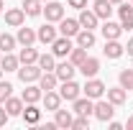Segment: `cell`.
I'll return each instance as SVG.
<instances>
[{
	"label": "cell",
	"instance_id": "1",
	"mask_svg": "<svg viewBox=\"0 0 133 130\" xmlns=\"http://www.w3.org/2000/svg\"><path fill=\"white\" fill-rule=\"evenodd\" d=\"M92 115L97 117L100 122H110L113 115H115V105L110 99H95V112Z\"/></svg>",
	"mask_w": 133,
	"mask_h": 130
},
{
	"label": "cell",
	"instance_id": "2",
	"mask_svg": "<svg viewBox=\"0 0 133 130\" xmlns=\"http://www.w3.org/2000/svg\"><path fill=\"white\" fill-rule=\"evenodd\" d=\"M82 92H84V97H90V99H100L108 92V87H105V82H100L97 77H90V79L84 82Z\"/></svg>",
	"mask_w": 133,
	"mask_h": 130
},
{
	"label": "cell",
	"instance_id": "3",
	"mask_svg": "<svg viewBox=\"0 0 133 130\" xmlns=\"http://www.w3.org/2000/svg\"><path fill=\"white\" fill-rule=\"evenodd\" d=\"M44 71H41V66L38 64H21L18 66V79L23 82V84H33V82H38Z\"/></svg>",
	"mask_w": 133,
	"mask_h": 130
},
{
	"label": "cell",
	"instance_id": "4",
	"mask_svg": "<svg viewBox=\"0 0 133 130\" xmlns=\"http://www.w3.org/2000/svg\"><path fill=\"white\" fill-rule=\"evenodd\" d=\"M41 16L46 18L49 23H59V20L64 18V5H62V3H56V0H49V3H44Z\"/></svg>",
	"mask_w": 133,
	"mask_h": 130
},
{
	"label": "cell",
	"instance_id": "5",
	"mask_svg": "<svg viewBox=\"0 0 133 130\" xmlns=\"http://www.w3.org/2000/svg\"><path fill=\"white\" fill-rule=\"evenodd\" d=\"M74 49V44H72V38L69 36H56L54 38V44H51V54L56 56V59H64L69 56V51Z\"/></svg>",
	"mask_w": 133,
	"mask_h": 130
},
{
	"label": "cell",
	"instance_id": "6",
	"mask_svg": "<svg viewBox=\"0 0 133 130\" xmlns=\"http://www.w3.org/2000/svg\"><path fill=\"white\" fill-rule=\"evenodd\" d=\"M59 95H62V99H66V102H74V99L82 95V87L74 79H66V82H62V87H59Z\"/></svg>",
	"mask_w": 133,
	"mask_h": 130
},
{
	"label": "cell",
	"instance_id": "7",
	"mask_svg": "<svg viewBox=\"0 0 133 130\" xmlns=\"http://www.w3.org/2000/svg\"><path fill=\"white\" fill-rule=\"evenodd\" d=\"M56 36H59V28H54V23H49V20H46L44 26H38V28H36V38H38L41 44H46V46L54 44V38H56Z\"/></svg>",
	"mask_w": 133,
	"mask_h": 130
},
{
	"label": "cell",
	"instance_id": "8",
	"mask_svg": "<svg viewBox=\"0 0 133 130\" xmlns=\"http://www.w3.org/2000/svg\"><path fill=\"white\" fill-rule=\"evenodd\" d=\"M118 18H120V26H123V31H131L133 28V3H120L118 5Z\"/></svg>",
	"mask_w": 133,
	"mask_h": 130
},
{
	"label": "cell",
	"instance_id": "9",
	"mask_svg": "<svg viewBox=\"0 0 133 130\" xmlns=\"http://www.w3.org/2000/svg\"><path fill=\"white\" fill-rule=\"evenodd\" d=\"M79 31H82V26H79V20H77V18H66V16H64L62 20H59V33H62V36L74 38Z\"/></svg>",
	"mask_w": 133,
	"mask_h": 130
},
{
	"label": "cell",
	"instance_id": "10",
	"mask_svg": "<svg viewBox=\"0 0 133 130\" xmlns=\"http://www.w3.org/2000/svg\"><path fill=\"white\" fill-rule=\"evenodd\" d=\"M72 112L74 115H90L95 112V99H90V97H77L74 102H72Z\"/></svg>",
	"mask_w": 133,
	"mask_h": 130
},
{
	"label": "cell",
	"instance_id": "11",
	"mask_svg": "<svg viewBox=\"0 0 133 130\" xmlns=\"http://www.w3.org/2000/svg\"><path fill=\"white\" fill-rule=\"evenodd\" d=\"M100 33L105 36V41H113V38H120V33H123V26L108 18V20H102V26H100Z\"/></svg>",
	"mask_w": 133,
	"mask_h": 130
},
{
	"label": "cell",
	"instance_id": "12",
	"mask_svg": "<svg viewBox=\"0 0 133 130\" xmlns=\"http://www.w3.org/2000/svg\"><path fill=\"white\" fill-rule=\"evenodd\" d=\"M3 16H5V23H8L10 28H18V26L26 23V10H23V8H8Z\"/></svg>",
	"mask_w": 133,
	"mask_h": 130
},
{
	"label": "cell",
	"instance_id": "13",
	"mask_svg": "<svg viewBox=\"0 0 133 130\" xmlns=\"http://www.w3.org/2000/svg\"><path fill=\"white\" fill-rule=\"evenodd\" d=\"M77 20H79V26H82V28H90V31H95V28H97V23H100V18L95 16V10H92V8H82V10H79V16H77Z\"/></svg>",
	"mask_w": 133,
	"mask_h": 130
},
{
	"label": "cell",
	"instance_id": "14",
	"mask_svg": "<svg viewBox=\"0 0 133 130\" xmlns=\"http://www.w3.org/2000/svg\"><path fill=\"white\" fill-rule=\"evenodd\" d=\"M16 41L21 46H33L38 38H36V28H28V26H18V33H16Z\"/></svg>",
	"mask_w": 133,
	"mask_h": 130
},
{
	"label": "cell",
	"instance_id": "15",
	"mask_svg": "<svg viewBox=\"0 0 133 130\" xmlns=\"http://www.w3.org/2000/svg\"><path fill=\"white\" fill-rule=\"evenodd\" d=\"M92 10H95V16H97L100 20H108V18L113 16L115 5H113L110 0H95V3H92Z\"/></svg>",
	"mask_w": 133,
	"mask_h": 130
},
{
	"label": "cell",
	"instance_id": "16",
	"mask_svg": "<svg viewBox=\"0 0 133 130\" xmlns=\"http://www.w3.org/2000/svg\"><path fill=\"white\" fill-rule=\"evenodd\" d=\"M74 71H77V66L72 64L69 59L66 61H62V64L54 66V74L59 77V82H66V79H74Z\"/></svg>",
	"mask_w": 133,
	"mask_h": 130
},
{
	"label": "cell",
	"instance_id": "17",
	"mask_svg": "<svg viewBox=\"0 0 133 130\" xmlns=\"http://www.w3.org/2000/svg\"><path fill=\"white\" fill-rule=\"evenodd\" d=\"M21 97H23V102H26V105H31V102L44 99V89L33 82V84H26V89H23V95H21Z\"/></svg>",
	"mask_w": 133,
	"mask_h": 130
},
{
	"label": "cell",
	"instance_id": "18",
	"mask_svg": "<svg viewBox=\"0 0 133 130\" xmlns=\"http://www.w3.org/2000/svg\"><path fill=\"white\" fill-rule=\"evenodd\" d=\"M102 54H105L108 59H120V56L125 54V46H123L118 38H113V41H105V49H102Z\"/></svg>",
	"mask_w": 133,
	"mask_h": 130
},
{
	"label": "cell",
	"instance_id": "19",
	"mask_svg": "<svg viewBox=\"0 0 133 130\" xmlns=\"http://www.w3.org/2000/svg\"><path fill=\"white\" fill-rule=\"evenodd\" d=\"M21 117H23V122H26V125H38V120H41V110L36 107V102H31V105H26V107H23Z\"/></svg>",
	"mask_w": 133,
	"mask_h": 130
},
{
	"label": "cell",
	"instance_id": "20",
	"mask_svg": "<svg viewBox=\"0 0 133 130\" xmlns=\"http://www.w3.org/2000/svg\"><path fill=\"white\" fill-rule=\"evenodd\" d=\"M3 107L8 110V115H10V117H18V115L23 112L26 102H23V97H13V95H10V97H8L5 102H3Z\"/></svg>",
	"mask_w": 133,
	"mask_h": 130
},
{
	"label": "cell",
	"instance_id": "21",
	"mask_svg": "<svg viewBox=\"0 0 133 130\" xmlns=\"http://www.w3.org/2000/svg\"><path fill=\"white\" fill-rule=\"evenodd\" d=\"M74 41H77V46H82V49H92L95 41H97V36H95V31H90V28H82V31L74 36Z\"/></svg>",
	"mask_w": 133,
	"mask_h": 130
},
{
	"label": "cell",
	"instance_id": "22",
	"mask_svg": "<svg viewBox=\"0 0 133 130\" xmlns=\"http://www.w3.org/2000/svg\"><path fill=\"white\" fill-rule=\"evenodd\" d=\"M79 71L84 74V79H90V77H97L100 71V59H95V56H87L82 61V66H79Z\"/></svg>",
	"mask_w": 133,
	"mask_h": 130
},
{
	"label": "cell",
	"instance_id": "23",
	"mask_svg": "<svg viewBox=\"0 0 133 130\" xmlns=\"http://www.w3.org/2000/svg\"><path fill=\"white\" fill-rule=\"evenodd\" d=\"M38 87H41L44 92H49V89H56V87H59V77H56L54 71H44V74L38 77Z\"/></svg>",
	"mask_w": 133,
	"mask_h": 130
},
{
	"label": "cell",
	"instance_id": "24",
	"mask_svg": "<svg viewBox=\"0 0 133 130\" xmlns=\"http://www.w3.org/2000/svg\"><path fill=\"white\" fill-rule=\"evenodd\" d=\"M44 107L51 110V112H56V110L62 107V95H59V92H54V89L44 92Z\"/></svg>",
	"mask_w": 133,
	"mask_h": 130
},
{
	"label": "cell",
	"instance_id": "25",
	"mask_svg": "<svg viewBox=\"0 0 133 130\" xmlns=\"http://www.w3.org/2000/svg\"><path fill=\"white\" fill-rule=\"evenodd\" d=\"M72 120H74V117H72L69 110H62V107H59V110L54 112V122H56V128H62V130L72 128Z\"/></svg>",
	"mask_w": 133,
	"mask_h": 130
},
{
	"label": "cell",
	"instance_id": "26",
	"mask_svg": "<svg viewBox=\"0 0 133 130\" xmlns=\"http://www.w3.org/2000/svg\"><path fill=\"white\" fill-rule=\"evenodd\" d=\"M108 99L120 107V105H125V99H128V89H123V87H113V89H108Z\"/></svg>",
	"mask_w": 133,
	"mask_h": 130
},
{
	"label": "cell",
	"instance_id": "27",
	"mask_svg": "<svg viewBox=\"0 0 133 130\" xmlns=\"http://www.w3.org/2000/svg\"><path fill=\"white\" fill-rule=\"evenodd\" d=\"M0 66H3V71H18V66H21V59H18L16 54H3V59H0Z\"/></svg>",
	"mask_w": 133,
	"mask_h": 130
},
{
	"label": "cell",
	"instance_id": "28",
	"mask_svg": "<svg viewBox=\"0 0 133 130\" xmlns=\"http://www.w3.org/2000/svg\"><path fill=\"white\" fill-rule=\"evenodd\" d=\"M21 8L26 10V16L36 18V16H41V10H44V3H41V0H23V5H21Z\"/></svg>",
	"mask_w": 133,
	"mask_h": 130
},
{
	"label": "cell",
	"instance_id": "29",
	"mask_svg": "<svg viewBox=\"0 0 133 130\" xmlns=\"http://www.w3.org/2000/svg\"><path fill=\"white\" fill-rule=\"evenodd\" d=\"M18 59H21V64H36L38 61V51L33 46H23L21 54H18Z\"/></svg>",
	"mask_w": 133,
	"mask_h": 130
},
{
	"label": "cell",
	"instance_id": "30",
	"mask_svg": "<svg viewBox=\"0 0 133 130\" xmlns=\"http://www.w3.org/2000/svg\"><path fill=\"white\" fill-rule=\"evenodd\" d=\"M66 59H69L72 64L79 69V66H82V61L87 59V49H82V46H77V44H74V49L69 51V56H66Z\"/></svg>",
	"mask_w": 133,
	"mask_h": 130
},
{
	"label": "cell",
	"instance_id": "31",
	"mask_svg": "<svg viewBox=\"0 0 133 130\" xmlns=\"http://www.w3.org/2000/svg\"><path fill=\"white\" fill-rule=\"evenodd\" d=\"M54 59H56L54 54H38V61H36V64L41 66V71H54V66H56Z\"/></svg>",
	"mask_w": 133,
	"mask_h": 130
},
{
	"label": "cell",
	"instance_id": "32",
	"mask_svg": "<svg viewBox=\"0 0 133 130\" xmlns=\"http://www.w3.org/2000/svg\"><path fill=\"white\" fill-rule=\"evenodd\" d=\"M16 36H10V33H0V51L3 54H8V51H13L16 49Z\"/></svg>",
	"mask_w": 133,
	"mask_h": 130
},
{
	"label": "cell",
	"instance_id": "33",
	"mask_svg": "<svg viewBox=\"0 0 133 130\" xmlns=\"http://www.w3.org/2000/svg\"><path fill=\"white\" fill-rule=\"evenodd\" d=\"M118 82H120L123 89H133V69H123L118 74Z\"/></svg>",
	"mask_w": 133,
	"mask_h": 130
},
{
	"label": "cell",
	"instance_id": "34",
	"mask_svg": "<svg viewBox=\"0 0 133 130\" xmlns=\"http://www.w3.org/2000/svg\"><path fill=\"white\" fill-rule=\"evenodd\" d=\"M72 130H90V117L87 115H77L72 120Z\"/></svg>",
	"mask_w": 133,
	"mask_h": 130
},
{
	"label": "cell",
	"instance_id": "35",
	"mask_svg": "<svg viewBox=\"0 0 133 130\" xmlns=\"http://www.w3.org/2000/svg\"><path fill=\"white\" fill-rule=\"evenodd\" d=\"M10 95H13V84H10V82H3V79H0V105H3L5 99L10 97Z\"/></svg>",
	"mask_w": 133,
	"mask_h": 130
},
{
	"label": "cell",
	"instance_id": "36",
	"mask_svg": "<svg viewBox=\"0 0 133 130\" xmlns=\"http://www.w3.org/2000/svg\"><path fill=\"white\" fill-rule=\"evenodd\" d=\"M66 5H69V8H77V10H82V8H87V0H66Z\"/></svg>",
	"mask_w": 133,
	"mask_h": 130
},
{
	"label": "cell",
	"instance_id": "37",
	"mask_svg": "<svg viewBox=\"0 0 133 130\" xmlns=\"http://www.w3.org/2000/svg\"><path fill=\"white\" fill-rule=\"evenodd\" d=\"M8 120H10V115H8V110H5L3 105H0V128H3V125H5Z\"/></svg>",
	"mask_w": 133,
	"mask_h": 130
},
{
	"label": "cell",
	"instance_id": "38",
	"mask_svg": "<svg viewBox=\"0 0 133 130\" xmlns=\"http://www.w3.org/2000/svg\"><path fill=\"white\" fill-rule=\"evenodd\" d=\"M125 54L133 59V38H128V44H125Z\"/></svg>",
	"mask_w": 133,
	"mask_h": 130
},
{
	"label": "cell",
	"instance_id": "39",
	"mask_svg": "<svg viewBox=\"0 0 133 130\" xmlns=\"http://www.w3.org/2000/svg\"><path fill=\"white\" fill-rule=\"evenodd\" d=\"M110 130H123V125H120V122H115V120H110Z\"/></svg>",
	"mask_w": 133,
	"mask_h": 130
},
{
	"label": "cell",
	"instance_id": "40",
	"mask_svg": "<svg viewBox=\"0 0 133 130\" xmlns=\"http://www.w3.org/2000/svg\"><path fill=\"white\" fill-rule=\"evenodd\" d=\"M125 128H128V130H133V115L128 117V120H125Z\"/></svg>",
	"mask_w": 133,
	"mask_h": 130
},
{
	"label": "cell",
	"instance_id": "41",
	"mask_svg": "<svg viewBox=\"0 0 133 130\" xmlns=\"http://www.w3.org/2000/svg\"><path fill=\"white\" fill-rule=\"evenodd\" d=\"M110 3H113V5H115V8H118V5H120V3H123V0H110Z\"/></svg>",
	"mask_w": 133,
	"mask_h": 130
},
{
	"label": "cell",
	"instance_id": "42",
	"mask_svg": "<svg viewBox=\"0 0 133 130\" xmlns=\"http://www.w3.org/2000/svg\"><path fill=\"white\" fill-rule=\"evenodd\" d=\"M3 8H5V3H3V0H0V13H3Z\"/></svg>",
	"mask_w": 133,
	"mask_h": 130
},
{
	"label": "cell",
	"instance_id": "43",
	"mask_svg": "<svg viewBox=\"0 0 133 130\" xmlns=\"http://www.w3.org/2000/svg\"><path fill=\"white\" fill-rule=\"evenodd\" d=\"M0 79H3V66H0Z\"/></svg>",
	"mask_w": 133,
	"mask_h": 130
},
{
	"label": "cell",
	"instance_id": "44",
	"mask_svg": "<svg viewBox=\"0 0 133 130\" xmlns=\"http://www.w3.org/2000/svg\"><path fill=\"white\" fill-rule=\"evenodd\" d=\"M0 59H3V51H0Z\"/></svg>",
	"mask_w": 133,
	"mask_h": 130
},
{
	"label": "cell",
	"instance_id": "45",
	"mask_svg": "<svg viewBox=\"0 0 133 130\" xmlns=\"http://www.w3.org/2000/svg\"><path fill=\"white\" fill-rule=\"evenodd\" d=\"M41 3H49V0H41Z\"/></svg>",
	"mask_w": 133,
	"mask_h": 130
},
{
	"label": "cell",
	"instance_id": "46",
	"mask_svg": "<svg viewBox=\"0 0 133 130\" xmlns=\"http://www.w3.org/2000/svg\"><path fill=\"white\" fill-rule=\"evenodd\" d=\"M131 3H133V0H131Z\"/></svg>",
	"mask_w": 133,
	"mask_h": 130
},
{
	"label": "cell",
	"instance_id": "47",
	"mask_svg": "<svg viewBox=\"0 0 133 130\" xmlns=\"http://www.w3.org/2000/svg\"><path fill=\"white\" fill-rule=\"evenodd\" d=\"M131 92H133V89H131Z\"/></svg>",
	"mask_w": 133,
	"mask_h": 130
}]
</instances>
